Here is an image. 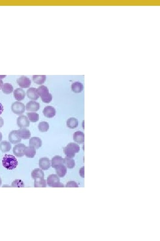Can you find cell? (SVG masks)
<instances>
[{"instance_id":"obj_37","label":"cell","mask_w":160,"mask_h":241,"mask_svg":"<svg viewBox=\"0 0 160 241\" xmlns=\"http://www.w3.org/2000/svg\"><path fill=\"white\" fill-rule=\"evenodd\" d=\"M2 133L0 132V142L2 140Z\"/></svg>"},{"instance_id":"obj_14","label":"cell","mask_w":160,"mask_h":241,"mask_svg":"<svg viewBox=\"0 0 160 241\" xmlns=\"http://www.w3.org/2000/svg\"><path fill=\"white\" fill-rule=\"evenodd\" d=\"M73 139L78 144H82L85 141V135L82 131H77L73 134Z\"/></svg>"},{"instance_id":"obj_16","label":"cell","mask_w":160,"mask_h":241,"mask_svg":"<svg viewBox=\"0 0 160 241\" xmlns=\"http://www.w3.org/2000/svg\"><path fill=\"white\" fill-rule=\"evenodd\" d=\"M27 96L28 97L32 100H37L39 96L37 92V88H30L27 91Z\"/></svg>"},{"instance_id":"obj_6","label":"cell","mask_w":160,"mask_h":241,"mask_svg":"<svg viewBox=\"0 0 160 241\" xmlns=\"http://www.w3.org/2000/svg\"><path fill=\"white\" fill-rule=\"evenodd\" d=\"M17 125L20 129L28 127L30 125L29 119L25 115H21L17 119Z\"/></svg>"},{"instance_id":"obj_29","label":"cell","mask_w":160,"mask_h":241,"mask_svg":"<svg viewBox=\"0 0 160 241\" xmlns=\"http://www.w3.org/2000/svg\"><path fill=\"white\" fill-rule=\"evenodd\" d=\"M38 128L40 131L45 132L47 131L49 129V124L46 121H42L38 124Z\"/></svg>"},{"instance_id":"obj_12","label":"cell","mask_w":160,"mask_h":241,"mask_svg":"<svg viewBox=\"0 0 160 241\" xmlns=\"http://www.w3.org/2000/svg\"><path fill=\"white\" fill-rule=\"evenodd\" d=\"M39 167L43 170H47L50 167V161L48 158L44 157L39 160Z\"/></svg>"},{"instance_id":"obj_10","label":"cell","mask_w":160,"mask_h":241,"mask_svg":"<svg viewBox=\"0 0 160 241\" xmlns=\"http://www.w3.org/2000/svg\"><path fill=\"white\" fill-rule=\"evenodd\" d=\"M40 106L39 103L35 101H30L26 105V110L28 111L37 112L40 109Z\"/></svg>"},{"instance_id":"obj_13","label":"cell","mask_w":160,"mask_h":241,"mask_svg":"<svg viewBox=\"0 0 160 241\" xmlns=\"http://www.w3.org/2000/svg\"><path fill=\"white\" fill-rule=\"evenodd\" d=\"M26 92L22 88H18L13 92V95L15 99L18 101H21L25 99Z\"/></svg>"},{"instance_id":"obj_11","label":"cell","mask_w":160,"mask_h":241,"mask_svg":"<svg viewBox=\"0 0 160 241\" xmlns=\"http://www.w3.org/2000/svg\"><path fill=\"white\" fill-rule=\"evenodd\" d=\"M43 113L44 116L47 118H52L55 116L56 111L53 107L47 106L43 110Z\"/></svg>"},{"instance_id":"obj_18","label":"cell","mask_w":160,"mask_h":241,"mask_svg":"<svg viewBox=\"0 0 160 241\" xmlns=\"http://www.w3.org/2000/svg\"><path fill=\"white\" fill-rule=\"evenodd\" d=\"M51 166L53 168H56L59 166L64 164V159L60 156H55L51 160Z\"/></svg>"},{"instance_id":"obj_17","label":"cell","mask_w":160,"mask_h":241,"mask_svg":"<svg viewBox=\"0 0 160 241\" xmlns=\"http://www.w3.org/2000/svg\"><path fill=\"white\" fill-rule=\"evenodd\" d=\"M24 153L28 158H34L36 154V149L32 146H26L24 150Z\"/></svg>"},{"instance_id":"obj_33","label":"cell","mask_w":160,"mask_h":241,"mask_svg":"<svg viewBox=\"0 0 160 241\" xmlns=\"http://www.w3.org/2000/svg\"><path fill=\"white\" fill-rule=\"evenodd\" d=\"M85 167H81V168L80 169V171H79V174H80V176H81V177L82 178H84V174H85V173H84V171H85Z\"/></svg>"},{"instance_id":"obj_24","label":"cell","mask_w":160,"mask_h":241,"mask_svg":"<svg viewBox=\"0 0 160 241\" xmlns=\"http://www.w3.org/2000/svg\"><path fill=\"white\" fill-rule=\"evenodd\" d=\"M11 149V143L9 142L3 141L0 143V150L2 152H8L10 151Z\"/></svg>"},{"instance_id":"obj_35","label":"cell","mask_w":160,"mask_h":241,"mask_svg":"<svg viewBox=\"0 0 160 241\" xmlns=\"http://www.w3.org/2000/svg\"><path fill=\"white\" fill-rule=\"evenodd\" d=\"M4 111V107L2 103H0V115Z\"/></svg>"},{"instance_id":"obj_19","label":"cell","mask_w":160,"mask_h":241,"mask_svg":"<svg viewBox=\"0 0 160 241\" xmlns=\"http://www.w3.org/2000/svg\"><path fill=\"white\" fill-rule=\"evenodd\" d=\"M18 135L21 139H28L31 137V133L30 131L26 128L20 129L18 130Z\"/></svg>"},{"instance_id":"obj_36","label":"cell","mask_w":160,"mask_h":241,"mask_svg":"<svg viewBox=\"0 0 160 241\" xmlns=\"http://www.w3.org/2000/svg\"><path fill=\"white\" fill-rule=\"evenodd\" d=\"M3 85V81H2V80L0 79V90L2 89V86Z\"/></svg>"},{"instance_id":"obj_38","label":"cell","mask_w":160,"mask_h":241,"mask_svg":"<svg viewBox=\"0 0 160 241\" xmlns=\"http://www.w3.org/2000/svg\"><path fill=\"white\" fill-rule=\"evenodd\" d=\"M6 76H0V79L4 78Z\"/></svg>"},{"instance_id":"obj_22","label":"cell","mask_w":160,"mask_h":241,"mask_svg":"<svg viewBox=\"0 0 160 241\" xmlns=\"http://www.w3.org/2000/svg\"><path fill=\"white\" fill-rule=\"evenodd\" d=\"M67 126L70 129H74L78 125V120L74 117H71L67 120Z\"/></svg>"},{"instance_id":"obj_32","label":"cell","mask_w":160,"mask_h":241,"mask_svg":"<svg viewBox=\"0 0 160 241\" xmlns=\"http://www.w3.org/2000/svg\"><path fill=\"white\" fill-rule=\"evenodd\" d=\"M66 188H78V185L76 182L73 181H69L66 185Z\"/></svg>"},{"instance_id":"obj_28","label":"cell","mask_w":160,"mask_h":241,"mask_svg":"<svg viewBox=\"0 0 160 241\" xmlns=\"http://www.w3.org/2000/svg\"><path fill=\"white\" fill-rule=\"evenodd\" d=\"M2 91L5 94H9L12 93L13 90V88L12 85L9 83H5L2 87Z\"/></svg>"},{"instance_id":"obj_25","label":"cell","mask_w":160,"mask_h":241,"mask_svg":"<svg viewBox=\"0 0 160 241\" xmlns=\"http://www.w3.org/2000/svg\"><path fill=\"white\" fill-rule=\"evenodd\" d=\"M31 176L32 179H36V178H44V173L41 169L36 168L32 171L31 173Z\"/></svg>"},{"instance_id":"obj_15","label":"cell","mask_w":160,"mask_h":241,"mask_svg":"<svg viewBox=\"0 0 160 241\" xmlns=\"http://www.w3.org/2000/svg\"><path fill=\"white\" fill-rule=\"evenodd\" d=\"M29 146L34 147L35 149H39L42 146V141L39 138L34 137L31 138L29 140Z\"/></svg>"},{"instance_id":"obj_34","label":"cell","mask_w":160,"mask_h":241,"mask_svg":"<svg viewBox=\"0 0 160 241\" xmlns=\"http://www.w3.org/2000/svg\"><path fill=\"white\" fill-rule=\"evenodd\" d=\"M4 124V121L2 117H0V128H2Z\"/></svg>"},{"instance_id":"obj_8","label":"cell","mask_w":160,"mask_h":241,"mask_svg":"<svg viewBox=\"0 0 160 241\" xmlns=\"http://www.w3.org/2000/svg\"><path fill=\"white\" fill-rule=\"evenodd\" d=\"M25 144L19 143L16 145L13 148V154L16 156L21 157L24 156V150L26 147Z\"/></svg>"},{"instance_id":"obj_1","label":"cell","mask_w":160,"mask_h":241,"mask_svg":"<svg viewBox=\"0 0 160 241\" xmlns=\"http://www.w3.org/2000/svg\"><path fill=\"white\" fill-rule=\"evenodd\" d=\"M18 160L16 157L11 155H5L2 160V165L4 167L8 170L14 169L18 165Z\"/></svg>"},{"instance_id":"obj_2","label":"cell","mask_w":160,"mask_h":241,"mask_svg":"<svg viewBox=\"0 0 160 241\" xmlns=\"http://www.w3.org/2000/svg\"><path fill=\"white\" fill-rule=\"evenodd\" d=\"M37 92L43 103H49L52 100L53 97L51 94L49 93V89L46 86L42 85L37 88Z\"/></svg>"},{"instance_id":"obj_7","label":"cell","mask_w":160,"mask_h":241,"mask_svg":"<svg viewBox=\"0 0 160 241\" xmlns=\"http://www.w3.org/2000/svg\"><path fill=\"white\" fill-rule=\"evenodd\" d=\"M17 83L22 88H28L31 85V81L27 77L22 76L17 80Z\"/></svg>"},{"instance_id":"obj_23","label":"cell","mask_w":160,"mask_h":241,"mask_svg":"<svg viewBox=\"0 0 160 241\" xmlns=\"http://www.w3.org/2000/svg\"><path fill=\"white\" fill-rule=\"evenodd\" d=\"M71 88L75 93H80L83 90V85L79 82H75L72 85Z\"/></svg>"},{"instance_id":"obj_30","label":"cell","mask_w":160,"mask_h":241,"mask_svg":"<svg viewBox=\"0 0 160 241\" xmlns=\"http://www.w3.org/2000/svg\"><path fill=\"white\" fill-rule=\"evenodd\" d=\"M26 114L29 121L32 122H37L39 120V116L38 113L34 112L27 113Z\"/></svg>"},{"instance_id":"obj_9","label":"cell","mask_w":160,"mask_h":241,"mask_svg":"<svg viewBox=\"0 0 160 241\" xmlns=\"http://www.w3.org/2000/svg\"><path fill=\"white\" fill-rule=\"evenodd\" d=\"M9 139L12 144H17L22 141V139L20 138L18 135V130L10 132L9 135Z\"/></svg>"},{"instance_id":"obj_21","label":"cell","mask_w":160,"mask_h":241,"mask_svg":"<svg viewBox=\"0 0 160 241\" xmlns=\"http://www.w3.org/2000/svg\"><path fill=\"white\" fill-rule=\"evenodd\" d=\"M46 75H33L32 80L37 85H43L46 81Z\"/></svg>"},{"instance_id":"obj_27","label":"cell","mask_w":160,"mask_h":241,"mask_svg":"<svg viewBox=\"0 0 160 241\" xmlns=\"http://www.w3.org/2000/svg\"><path fill=\"white\" fill-rule=\"evenodd\" d=\"M64 164L67 168L72 169L74 168L75 166L74 160L73 158L66 157L64 159Z\"/></svg>"},{"instance_id":"obj_4","label":"cell","mask_w":160,"mask_h":241,"mask_svg":"<svg viewBox=\"0 0 160 241\" xmlns=\"http://www.w3.org/2000/svg\"><path fill=\"white\" fill-rule=\"evenodd\" d=\"M48 185L53 188H64L63 184L60 183V179L57 175L52 174L49 175L47 180Z\"/></svg>"},{"instance_id":"obj_26","label":"cell","mask_w":160,"mask_h":241,"mask_svg":"<svg viewBox=\"0 0 160 241\" xmlns=\"http://www.w3.org/2000/svg\"><path fill=\"white\" fill-rule=\"evenodd\" d=\"M34 181V187L35 188H46V181L43 178H36Z\"/></svg>"},{"instance_id":"obj_31","label":"cell","mask_w":160,"mask_h":241,"mask_svg":"<svg viewBox=\"0 0 160 241\" xmlns=\"http://www.w3.org/2000/svg\"><path fill=\"white\" fill-rule=\"evenodd\" d=\"M12 187L15 188H24L25 184L23 181L20 180H16L12 183Z\"/></svg>"},{"instance_id":"obj_39","label":"cell","mask_w":160,"mask_h":241,"mask_svg":"<svg viewBox=\"0 0 160 241\" xmlns=\"http://www.w3.org/2000/svg\"><path fill=\"white\" fill-rule=\"evenodd\" d=\"M2 179H1V177H0V186H1V185H2Z\"/></svg>"},{"instance_id":"obj_3","label":"cell","mask_w":160,"mask_h":241,"mask_svg":"<svg viewBox=\"0 0 160 241\" xmlns=\"http://www.w3.org/2000/svg\"><path fill=\"white\" fill-rule=\"evenodd\" d=\"M80 150V147L78 144L71 142L64 147L63 151L66 157L73 158L75 156L76 154L79 152Z\"/></svg>"},{"instance_id":"obj_5","label":"cell","mask_w":160,"mask_h":241,"mask_svg":"<svg viewBox=\"0 0 160 241\" xmlns=\"http://www.w3.org/2000/svg\"><path fill=\"white\" fill-rule=\"evenodd\" d=\"M11 110L15 114L20 115L25 112V106L24 104L20 102H15L12 104Z\"/></svg>"},{"instance_id":"obj_20","label":"cell","mask_w":160,"mask_h":241,"mask_svg":"<svg viewBox=\"0 0 160 241\" xmlns=\"http://www.w3.org/2000/svg\"><path fill=\"white\" fill-rule=\"evenodd\" d=\"M55 169L56 175H57L58 177L62 178V177H64L66 174L67 167H66V166L64 164L57 167L55 168Z\"/></svg>"}]
</instances>
